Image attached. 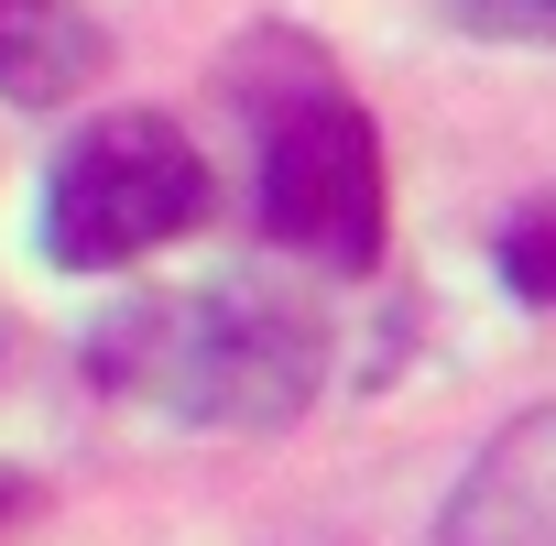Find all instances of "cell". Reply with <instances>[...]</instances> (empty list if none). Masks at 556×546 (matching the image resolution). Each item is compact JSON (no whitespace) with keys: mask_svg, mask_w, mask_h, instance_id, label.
Instances as JSON below:
<instances>
[{"mask_svg":"<svg viewBox=\"0 0 556 546\" xmlns=\"http://www.w3.org/2000/svg\"><path fill=\"white\" fill-rule=\"evenodd\" d=\"M110 383L175 405V415H218V426H273L317 394V328L295 307H262L251 285L197 296V307H142L131 328L99 339Z\"/></svg>","mask_w":556,"mask_h":546,"instance_id":"6da1fadb","label":"cell"},{"mask_svg":"<svg viewBox=\"0 0 556 546\" xmlns=\"http://www.w3.org/2000/svg\"><path fill=\"white\" fill-rule=\"evenodd\" d=\"M251 142H262V229L328 273H371L382 142H371L361 99L295 55V88H251Z\"/></svg>","mask_w":556,"mask_h":546,"instance_id":"7a4b0ae2","label":"cell"},{"mask_svg":"<svg viewBox=\"0 0 556 546\" xmlns=\"http://www.w3.org/2000/svg\"><path fill=\"white\" fill-rule=\"evenodd\" d=\"M207 219V153L164 110H110L88 121L55 175H45V251L66 273H121Z\"/></svg>","mask_w":556,"mask_h":546,"instance_id":"3957f363","label":"cell"},{"mask_svg":"<svg viewBox=\"0 0 556 546\" xmlns=\"http://www.w3.org/2000/svg\"><path fill=\"white\" fill-rule=\"evenodd\" d=\"M447 546H556V415L513 426L469 470V492L447 513Z\"/></svg>","mask_w":556,"mask_h":546,"instance_id":"277c9868","label":"cell"},{"mask_svg":"<svg viewBox=\"0 0 556 546\" xmlns=\"http://www.w3.org/2000/svg\"><path fill=\"white\" fill-rule=\"evenodd\" d=\"M99 77V23L88 0H0V88L12 99H66Z\"/></svg>","mask_w":556,"mask_h":546,"instance_id":"5b68a950","label":"cell"},{"mask_svg":"<svg viewBox=\"0 0 556 546\" xmlns=\"http://www.w3.org/2000/svg\"><path fill=\"white\" fill-rule=\"evenodd\" d=\"M502 273H513V296L556 307V197H545V208H523V219L502 229Z\"/></svg>","mask_w":556,"mask_h":546,"instance_id":"8992f818","label":"cell"}]
</instances>
